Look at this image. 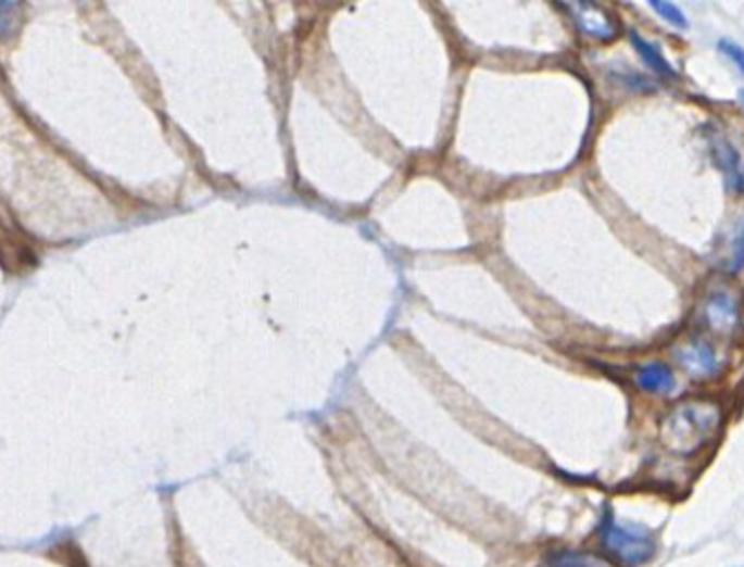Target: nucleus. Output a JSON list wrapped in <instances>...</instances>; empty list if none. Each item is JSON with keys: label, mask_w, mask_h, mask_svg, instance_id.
Wrapping results in <instances>:
<instances>
[{"label": "nucleus", "mask_w": 744, "mask_h": 567, "mask_svg": "<svg viewBox=\"0 0 744 567\" xmlns=\"http://www.w3.org/2000/svg\"><path fill=\"white\" fill-rule=\"evenodd\" d=\"M722 424L716 402L694 400L676 406L660 424V441L673 455L690 457L714 441Z\"/></svg>", "instance_id": "obj_1"}, {"label": "nucleus", "mask_w": 744, "mask_h": 567, "mask_svg": "<svg viewBox=\"0 0 744 567\" xmlns=\"http://www.w3.org/2000/svg\"><path fill=\"white\" fill-rule=\"evenodd\" d=\"M601 539L607 554L627 567L645 565L656 554L654 534L639 524L609 519L601 530Z\"/></svg>", "instance_id": "obj_2"}, {"label": "nucleus", "mask_w": 744, "mask_h": 567, "mask_svg": "<svg viewBox=\"0 0 744 567\" xmlns=\"http://www.w3.org/2000/svg\"><path fill=\"white\" fill-rule=\"evenodd\" d=\"M711 155L716 160V166L722 172L727 187L731 193L742 196L744 193V166H742V155L737 149L731 144L729 138L722 134L711 136Z\"/></svg>", "instance_id": "obj_3"}, {"label": "nucleus", "mask_w": 744, "mask_h": 567, "mask_svg": "<svg viewBox=\"0 0 744 567\" xmlns=\"http://www.w3.org/2000/svg\"><path fill=\"white\" fill-rule=\"evenodd\" d=\"M673 357L678 360V364L686 373H690L692 377H698V379L714 377L718 373V366H720L714 349L709 344H705V342H698V339H694V342H684V344L676 346Z\"/></svg>", "instance_id": "obj_4"}, {"label": "nucleus", "mask_w": 744, "mask_h": 567, "mask_svg": "<svg viewBox=\"0 0 744 567\" xmlns=\"http://www.w3.org/2000/svg\"><path fill=\"white\" fill-rule=\"evenodd\" d=\"M571 12V16H575L579 29L594 38V40H614L616 34H618V23L598 5H592V3H581V5H569L567 8Z\"/></svg>", "instance_id": "obj_5"}, {"label": "nucleus", "mask_w": 744, "mask_h": 567, "mask_svg": "<svg viewBox=\"0 0 744 567\" xmlns=\"http://www.w3.org/2000/svg\"><path fill=\"white\" fill-rule=\"evenodd\" d=\"M703 317L707 326L716 332H731L740 322V304L733 293L716 291L705 302Z\"/></svg>", "instance_id": "obj_6"}, {"label": "nucleus", "mask_w": 744, "mask_h": 567, "mask_svg": "<svg viewBox=\"0 0 744 567\" xmlns=\"http://www.w3.org/2000/svg\"><path fill=\"white\" fill-rule=\"evenodd\" d=\"M636 383L643 392L650 394H669L676 388L673 370L663 362H652L639 368Z\"/></svg>", "instance_id": "obj_7"}, {"label": "nucleus", "mask_w": 744, "mask_h": 567, "mask_svg": "<svg viewBox=\"0 0 744 567\" xmlns=\"http://www.w3.org/2000/svg\"><path fill=\"white\" fill-rule=\"evenodd\" d=\"M629 38H632V45H634V49L639 51V55H641V61L654 72V74H658V76H663V78H676V70L669 65V61L665 59V53L660 51V47H656L654 42H650V40H645L641 34H632V36H629Z\"/></svg>", "instance_id": "obj_8"}, {"label": "nucleus", "mask_w": 744, "mask_h": 567, "mask_svg": "<svg viewBox=\"0 0 744 567\" xmlns=\"http://www.w3.org/2000/svg\"><path fill=\"white\" fill-rule=\"evenodd\" d=\"M550 567H614L607 558L590 552H556L550 558Z\"/></svg>", "instance_id": "obj_9"}, {"label": "nucleus", "mask_w": 744, "mask_h": 567, "mask_svg": "<svg viewBox=\"0 0 744 567\" xmlns=\"http://www.w3.org/2000/svg\"><path fill=\"white\" fill-rule=\"evenodd\" d=\"M650 8L669 25H673L676 29H686L690 27V21H686V16L682 14V10L673 3H663V0H652Z\"/></svg>", "instance_id": "obj_10"}, {"label": "nucleus", "mask_w": 744, "mask_h": 567, "mask_svg": "<svg viewBox=\"0 0 744 567\" xmlns=\"http://www.w3.org/2000/svg\"><path fill=\"white\" fill-rule=\"evenodd\" d=\"M718 49H720L722 55H727V59L735 65V70L744 76V47H740V45H735V42L722 38V40L718 42Z\"/></svg>", "instance_id": "obj_11"}, {"label": "nucleus", "mask_w": 744, "mask_h": 567, "mask_svg": "<svg viewBox=\"0 0 744 567\" xmlns=\"http://www.w3.org/2000/svg\"><path fill=\"white\" fill-rule=\"evenodd\" d=\"M744 268V222L737 229V236L733 240V251H731V270Z\"/></svg>", "instance_id": "obj_12"}, {"label": "nucleus", "mask_w": 744, "mask_h": 567, "mask_svg": "<svg viewBox=\"0 0 744 567\" xmlns=\"http://www.w3.org/2000/svg\"><path fill=\"white\" fill-rule=\"evenodd\" d=\"M740 100H742V104H744V91H742V93H740Z\"/></svg>", "instance_id": "obj_13"}]
</instances>
